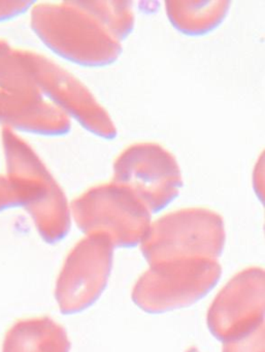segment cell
I'll list each match as a JSON object with an SVG mask.
<instances>
[{
    "mask_svg": "<svg viewBox=\"0 0 265 352\" xmlns=\"http://www.w3.org/2000/svg\"><path fill=\"white\" fill-rule=\"evenodd\" d=\"M32 32L53 53L80 67L112 65L122 42L83 1L36 3L30 12Z\"/></svg>",
    "mask_w": 265,
    "mask_h": 352,
    "instance_id": "obj_1",
    "label": "cell"
},
{
    "mask_svg": "<svg viewBox=\"0 0 265 352\" xmlns=\"http://www.w3.org/2000/svg\"><path fill=\"white\" fill-rule=\"evenodd\" d=\"M0 127L18 133L63 137L71 120L48 100L14 48L0 40Z\"/></svg>",
    "mask_w": 265,
    "mask_h": 352,
    "instance_id": "obj_2",
    "label": "cell"
},
{
    "mask_svg": "<svg viewBox=\"0 0 265 352\" xmlns=\"http://www.w3.org/2000/svg\"><path fill=\"white\" fill-rule=\"evenodd\" d=\"M225 241V224L219 213L209 208H184L152 221L141 250L150 265L185 258L217 261Z\"/></svg>",
    "mask_w": 265,
    "mask_h": 352,
    "instance_id": "obj_3",
    "label": "cell"
},
{
    "mask_svg": "<svg viewBox=\"0 0 265 352\" xmlns=\"http://www.w3.org/2000/svg\"><path fill=\"white\" fill-rule=\"evenodd\" d=\"M71 210L82 232L104 234L117 248L141 244L152 223L145 204L114 181L90 187L71 201Z\"/></svg>",
    "mask_w": 265,
    "mask_h": 352,
    "instance_id": "obj_4",
    "label": "cell"
},
{
    "mask_svg": "<svg viewBox=\"0 0 265 352\" xmlns=\"http://www.w3.org/2000/svg\"><path fill=\"white\" fill-rule=\"evenodd\" d=\"M215 259L185 258L150 265L135 283L132 300L152 314L186 308L205 298L219 282Z\"/></svg>",
    "mask_w": 265,
    "mask_h": 352,
    "instance_id": "obj_5",
    "label": "cell"
},
{
    "mask_svg": "<svg viewBox=\"0 0 265 352\" xmlns=\"http://www.w3.org/2000/svg\"><path fill=\"white\" fill-rule=\"evenodd\" d=\"M112 181L130 189L152 215L168 207L183 187L178 160L155 142H139L125 148L113 164Z\"/></svg>",
    "mask_w": 265,
    "mask_h": 352,
    "instance_id": "obj_6",
    "label": "cell"
},
{
    "mask_svg": "<svg viewBox=\"0 0 265 352\" xmlns=\"http://www.w3.org/2000/svg\"><path fill=\"white\" fill-rule=\"evenodd\" d=\"M20 59L32 74L44 96L69 118L95 137L114 140L116 124L91 90L71 72L49 58L28 49H18Z\"/></svg>",
    "mask_w": 265,
    "mask_h": 352,
    "instance_id": "obj_7",
    "label": "cell"
},
{
    "mask_svg": "<svg viewBox=\"0 0 265 352\" xmlns=\"http://www.w3.org/2000/svg\"><path fill=\"white\" fill-rule=\"evenodd\" d=\"M114 248L108 236L92 234L71 249L55 287V298L62 314H77L100 298L112 272Z\"/></svg>",
    "mask_w": 265,
    "mask_h": 352,
    "instance_id": "obj_8",
    "label": "cell"
},
{
    "mask_svg": "<svg viewBox=\"0 0 265 352\" xmlns=\"http://www.w3.org/2000/svg\"><path fill=\"white\" fill-rule=\"evenodd\" d=\"M211 335L226 343L250 335L264 324V271L248 267L236 274L207 311Z\"/></svg>",
    "mask_w": 265,
    "mask_h": 352,
    "instance_id": "obj_9",
    "label": "cell"
},
{
    "mask_svg": "<svg viewBox=\"0 0 265 352\" xmlns=\"http://www.w3.org/2000/svg\"><path fill=\"white\" fill-rule=\"evenodd\" d=\"M0 139L5 175L17 187L26 211L65 191L36 150L19 133L1 129Z\"/></svg>",
    "mask_w": 265,
    "mask_h": 352,
    "instance_id": "obj_10",
    "label": "cell"
},
{
    "mask_svg": "<svg viewBox=\"0 0 265 352\" xmlns=\"http://www.w3.org/2000/svg\"><path fill=\"white\" fill-rule=\"evenodd\" d=\"M62 325L48 316L17 321L5 333L3 352H71Z\"/></svg>",
    "mask_w": 265,
    "mask_h": 352,
    "instance_id": "obj_11",
    "label": "cell"
},
{
    "mask_svg": "<svg viewBox=\"0 0 265 352\" xmlns=\"http://www.w3.org/2000/svg\"><path fill=\"white\" fill-rule=\"evenodd\" d=\"M230 1H168L165 12L172 25L181 34L203 36L217 30L230 11Z\"/></svg>",
    "mask_w": 265,
    "mask_h": 352,
    "instance_id": "obj_12",
    "label": "cell"
},
{
    "mask_svg": "<svg viewBox=\"0 0 265 352\" xmlns=\"http://www.w3.org/2000/svg\"><path fill=\"white\" fill-rule=\"evenodd\" d=\"M83 3L121 42L132 34L135 24L132 3L116 0H88Z\"/></svg>",
    "mask_w": 265,
    "mask_h": 352,
    "instance_id": "obj_13",
    "label": "cell"
},
{
    "mask_svg": "<svg viewBox=\"0 0 265 352\" xmlns=\"http://www.w3.org/2000/svg\"><path fill=\"white\" fill-rule=\"evenodd\" d=\"M222 352H264V324L246 337L223 343Z\"/></svg>",
    "mask_w": 265,
    "mask_h": 352,
    "instance_id": "obj_14",
    "label": "cell"
},
{
    "mask_svg": "<svg viewBox=\"0 0 265 352\" xmlns=\"http://www.w3.org/2000/svg\"><path fill=\"white\" fill-rule=\"evenodd\" d=\"M23 199L17 187L7 175H0V212L14 208H23Z\"/></svg>",
    "mask_w": 265,
    "mask_h": 352,
    "instance_id": "obj_15",
    "label": "cell"
},
{
    "mask_svg": "<svg viewBox=\"0 0 265 352\" xmlns=\"http://www.w3.org/2000/svg\"><path fill=\"white\" fill-rule=\"evenodd\" d=\"M34 1H0V22L11 21L30 13Z\"/></svg>",
    "mask_w": 265,
    "mask_h": 352,
    "instance_id": "obj_16",
    "label": "cell"
},
{
    "mask_svg": "<svg viewBox=\"0 0 265 352\" xmlns=\"http://www.w3.org/2000/svg\"><path fill=\"white\" fill-rule=\"evenodd\" d=\"M252 181L255 195H257L259 201H263V197H264V162H263V153L259 156L258 160L255 164Z\"/></svg>",
    "mask_w": 265,
    "mask_h": 352,
    "instance_id": "obj_17",
    "label": "cell"
}]
</instances>
